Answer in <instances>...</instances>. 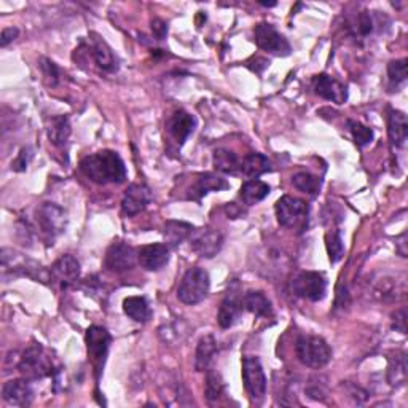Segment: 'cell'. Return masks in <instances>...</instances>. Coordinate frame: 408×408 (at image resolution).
I'll list each match as a JSON object with an SVG mask.
<instances>
[{"instance_id":"cell-21","label":"cell","mask_w":408,"mask_h":408,"mask_svg":"<svg viewBox=\"0 0 408 408\" xmlns=\"http://www.w3.org/2000/svg\"><path fill=\"white\" fill-rule=\"evenodd\" d=\"M387 133L389 139L394 147L402 148L405 147V142L408 139V122L407 115L400 110H389V120H387Z\"/></svg>"},{"instance_id":"cell-29","label":"cell","mask_w":408,"mask_h":408,"mask_svg":"<svg viewBox=\"0 0 408 408\" xmlns=\"http://www.w3.org/2000/svg\"><path fill=\"white\" fill-rule=\"evenodd\" d=\"M269 193V185L259 179H250L241 187V198L247 206H254L265 199Z\"/></svg>"},{"instance_id":"cell-25","label":"cell","mask_w":408,"mask_h":408,"mask_svg":"<svg viewBox=\"0 0 408 408\" xmlns=\"http://www.w3.org/2000/svg\"><path fill=\"white\" fill-rule=\"evenodd\" d=\"M123 311L134 322L146 324L152 317V311L144 297H128L123 300Z\"/></svg>"},{"instance_id":"cell-6","label":"cell","mask_w":408,"mask_h":408,"mask_svg":"<svg viewBox=\"0 0 408 408\" xmlns=\"http://www.w3.org/2000/svg\"><path fill=\"white\" fill-rule=\"evenodd\" d=\"M276 217L286 228L303 227L308 218V206L305 201L293 197H282L276 203Z\"/></svg>"},{"instance_id":"cell-19","label":"cell","mask_w":408,"mask_h":408,"mask_svg":"<svg viewBox=\"0 0 408 408\" xmlns=\"http://www.w3.org/2000/svg\"><path fill=\"white\" fill-rule=\"evenodd\" d=\"M194 128H197V120H194V117L185 110L174 112L173 117L169 118L168 122L169 134H171L180 146L193 134Z\"/></svg>"},{"instance_id":"cell-28","label":"cell","mask_w":408,"mask_h":408,"mask_svg":"<svg viewBox=\"0 0 408 408\" xmlns=\"http://www.w3.org/2000/svg\"><path fill=\"white\" fill-rule=\"evenodd\" d=\"M272 169V163L262 153H250L241 161V173L250 179L260 177Z\"/></svg>"},{"instance_id":"cell-7","label":"cell","mask_w":408,"mask_h":408,"mask_svg":"<svg viewBox=\"0 0 408 408\" xmlns=\"http://www.w3.org/2000/svg\"><path fill=\"white\" fill-rule=\"evenodd\" d=\"M292 288L301 298L319 301L327 292V279L319 272H301L293 278Z\"/></svg>"},{"instance_id":"cell-2","label":"cell","mask_w":408,"mask_h":408,"mask_svg":"<svg viewBox=\"0 0 408 408\" xmlns=\"http://www.w3.org/2000/svg\"><path fill=\"white\" fill-rule=\"evenodd\" d=\"M18 370L29 381L47 378V376H52L54 372H58V370H54L52 354H48L40 343H35L24 351L20 363H18Z\"/></svg>"},{"instance_id":"cell-30","label":"cell","mask_w":408,"mask_h":408,"mask_svg":"<svg viewBox=\"0 0 408 408\" xmlns=\"http://www.w3.org/2000/svg\"><path fill=\"white\" fill-rule=\"evenodd\" d=\"M407 356L402 351H395V353L389 357V367H387V380L391 386H402L407 381Z\"/></svg>"},{"instance_id":"cell-3","label":"cell","mask_w":408,"mask_h":408,"mask_svg":"<svg viewBox=\"0 0 408 408\" xmlns=\"http://www.w3.org/2000/svg\"><path fill=\"white\" fill-rule=\"evenodd\" d=\"M298 361L310 368H322L332 359V349L327 342L316 335H303L295 344Z\"/></svg>"},{"instance_id":"cell-32","label":"cell","mask_w":408,"mask_h":408,"mask_svg":"<svg viewBox=\"0 0 408 408\" xmlns=\"http://www.w3.org/2000/svg\"><path fill=\"white\" fill-rule=\"evenodd\" d=\"M292 184L297 190L303 192L306 194H311V197H316L321 190V179L316 177L310 173H298L292 177Z\"/></svg>"},{"instance_id":"cell-9","label":"cell","mask_w":408,"mask_h":408,"mask_svg":"<svg viewBox=\"0 0 408 408\" xmlns=\"http://www.w3.org/2000/svg\"><path fill=\"white\" fill-rule=\"evenodd\" d=\"M255 43L259 45L260 49L278 56H287L291 54V43L282 34L274 29V26L268 23L257 24L254 29Z\"/></svg>"},{"instance_id":"cell-38","label":"cell","mask_w":408,"mask_h":408,"mask_svg":"<svg viewBox=\"0 0 408 408\" xmlns=\"http://www.w3.org/2000/svg\"><path fill=\"white\" fill-rule=\"evenodd\" d=\"M373 20L368 11H362L359 15V21H357V29H359L361 35H370L373 33Z\"/></svg>"},{"instance_id":"cell-20","label":"cell","mask_w":408,"mask_h":408,"mask_svg":"<svg viewBox=\"0 0 408 408\" xmlns=\"http://www.w3.org/2000/svg\"><path fill=\"white\" fill-rule=\"evenodd\" d=\"M90 52L96 66L104 72H115L118 71V58L112 52V48L103 39H94L91 42Z\"/></svg>"},{"instance_id":"cell-23","label":"cell","mask_w":408,"mask_h":408,"mask_svg":"<svg viewBox=\"0 0 408 408\" xmlns=\"http://www.w3.org/2000/svg\"><path fill=\"white\" fill-rule=\"evenodd\" d=\"M47 134L49 142L56 147H64L71 136V122L66 115L52 117L47 123Z\"/></svg>"},{"instance_id":"cell-1","label":"cell","mask_w":408,"mask_h":408,"mask_svg":"<svg viewBox=\"0 0 408 408\" xmlns=\"http://www.w3.org/2000/svg\"><path fill=\"white\" fill-rule=\"evenodd\" d=\"M80 169L94 184H123L128 177L127 166L122 156L114 150H100V152L85 156L80 163Z\"/></svg>"},{"instance_id":"cell-22","label":"cell","mask_w":408,"mask_h":408,"mask_svg":"<svg viewBox=\"0 0 408 408\" xmlns=\"http://www.w3.org/2000/svg\"><path fill=\"white\" fill-rule=\"evenodd\" d=\"M244 310L252 313L257 317H269L273 316L272 301L267 298V295L259 291H249L243 295Z\"/></svg>"},{"instance_id":"cell-40","label":"cell","mask_w":408,"mask_h":408,"mask_svg":"<svg viewBox=\"0 0 408 408\" xmlns=\"http://www.w3.org/2000/svg\"><path fill=\"white\" fill-rule=\"evenodd\" d=\"M152 30H153V35L156 37V39L163 40L168 35V24L161 20H153L152 21Z\"/></svg>"},{"instance_id":"cell-8","label":"cell","mask_w":408,"mask_h":408,"mask_svg":"<svg viewBox=\"0 0 408 408\" xmlns=\"http://www.w3.org/2000/svg\"><path fill=\"white\" fill-rule=\"evenodd\" d=\"M243 383L252 400H262L267 394V376L257 357L247 356L243 359Z\"/></svg>"},{"instance_id":"cell-27","label":"cell","mask_w":408,"mask_h":408,"mask_svg":"<svg viewBox=\"0 0 408 408\" xmlns=\"http://www.w3.org/2000/svg\"><path fill=\"white\" fill-rule=\"evenodd\" d=\"M216 351H217V342L214 340V337L206 335L201 338L197 348V356H194V368H197L198 372L208 370Z\"/></svg>"},{"instance_id":"cell-10","label":"cell","mask_w":408,"mask_h":408,"mask_svg":"<svg viewBox=\"0 0 408 408\" xmlns=\"http://www.w3.org/2000/svg\"><path fill=\"white\" fill-rule=\"evenodd\" d=\"M37 223H39L42 233L53 240L66 228V212L53 203H43L37 209Z\"/></svg>"},{"instance_id":"cell-17","label":"cell","mask_w":408,"mask_h":408,"mask_svg":"<svg viewBox=\"0 0 408 408\" xmlns=\"http://www.w3.org/2000/svg\"><path fill=\"white\" fill-rule=\"evenodd\" d=\"M137 262L147 272H160L169 262V247L166 244H148L137 250Z\"/></svg>"},{"instance_id":"cell-18","label":"cell","mask_w":408,"mask_h":408,"mask_svg":"<svg viewBox=\"0 0 408 408\" xmlns=\"http://www.w3.org/2000/svg\"><path fill=\"white\" fill-rule=\"evenodd\" d=\"M243 297L238 295V292H233L230 288V292L225 295L223 301L221 303V310H218L217 321L222 329H230L238 322V319L243 315Z\"/></svg>"},{"instance_id":"cell-15","label":"cell","mask_w":408,"mask_h":408,"mask_svg":"<svg viewBox=\"0 0 408 408\" xmlns=\"http://www.w3.org/2000/svg\"><path fill=\"white\" fill-rule=\"evenodd\" d=\"M2 397L8 405L29 407L33 404L34 391L28 378L10 380L2 387Z\"/></svg>"},{"instance_id":"cell-41","label":"cell","mask_w":408,"mask_h":408,"mask_svg":"<svg viewBox=\"0 0 408 408\" xmlns=\"http://www.w3.org/2000/svg\"><path fill=\"white\" fill-rule=\"evenodd\" d=\"M394 327L395 330H399L402 332V334H407V313L405 310H399V311H395V315H394Z\"/></svg>"},{"instance_id":"cell-36","label":"cell","mask_w":408,"mask_h":408,"mask_svg":"<svg viewBox=\"0 0 408 408\" xmlns=\"http://www.w3.org/2000/svg\"><path fill=\"white\" fill-rule=\"evenodd\" d=\"M327 250H329V257L332 263H337L343 257L344 244L342 240L340 230H335L327 235Z\"/></svg>"},{"instance_id":"cell-42","label":"cell","mask_w":408,"mask_h":408,"mask_svg":"<svg viewBox=\"0 0 408 408\" xmlns=\"http://www.w3.org/2000/svg\"><path fill=\"white\" fill-rule=\"evenodd\" d=\"M28 150L23 148L21 153L18 158L15 160V163H11V169H15V171H26L28 168Z\"/></svg>"},{"instance_id":"cell-37","label":"cell","mask_w":408,"mask_h":408,"mask_svg":"<svg viewBox=\"0 0 408 408\" xmlns=\"http://www.w3.org/2000/svg\"><path fill=\"white\" fill-rule=\"evenodd\" d=\"M40 69H42V72H43V77H45L47 81H48V85H52V86H56V85H58V81H59V75H61V74H59L58 66H56L53 61H49V59H42Z\"/></svg>"},{"instance_id":"cell-26","label":"cell","mask_w":408,"mask_h":408,"mask_svg":"<svg viewBox=\"0 0 408 408\" xmlns=\"http://www.w3.org/2000/svg\"><path fill=\"white\" fill-rule=\"evenodd\" d=\"M194 227L187 222H180V221H168L165 225V240H166V246L169 247H177L180 243H184L185 240L190 238L193 233Z\"/></svg>"},{"instance_id":"cell-14","label":"cell","mask_w":408,"mask_h":408,"mask_svg":"<svg viewBox=\"0 0 408 408\" xmlns=\"http://www.w3.org/2000/svg\"><path fill=\"white\" fill-rule=\"evenodd\" d=\"M80 274V263L74 255H62L61 259L53 263L49 268V281L58 284L61 288H66L77 281Z\"/></svg>"},{"instance_id":"cell-12","label":"cell","mask_w":408,"mask_h":408,"mask_svg":"<svg viewBox=\"0 0 408 408\" xmlns=\"http://www.w3.org/2000/svg\"><path fill=\"white\" fill-rule=\"evenodd\" d=\"M188 240H190V246L194 252L199 257H206V259H212V257L217 255L223 244L222 235L211 228L193 230V233Z\"/></svg>"},{"instance_id":"cell-11","label":"cell","mask_w":408,"mask_h":408,"mask_svg":"<svg viewBox=\"0 0 408 408\" xmlns=\"http://www.w3.org/2000/svg\"><path fill=\"white\" fill-rule=\"evenodd\" d=\"M136 263H139L137 262V250L127 243H114L105 254V267L110 272H128L136 267Z\"/></svg>"},{"instance_id":"cell-4","label":"cell","mask_w":408,"mask_h":408,"mask_svg":"<svg viewBox=\"0 0 408 408\" xmlns=\"http://www.w3.org/2000/svg\"><path fill=\"white\" fill-rule=\"evenodd\" d=\"M209 287L211 279L208 272L199 267L190 268L180 281L177 288V298L185 305H198L208 297Z\"/></svg>"},{"instance_id":"cell-33","label":"cell","mask_w":408,"mask_h":408,"mask_svg":"<svg viewBox=\"0 0 408 408\" xmlns=\"http://www.w3.org/2000/svg\"><path fill=\"white\" fill-rule=\"evenodd\" d=\"M223 389L225 386L222 376L214 372V370H209L208 375H206V389H204L206 399L209 402L217 400L223 394Z\"/></svg>"},{"instance_id":"cell-5","label":"cell","mask_w":408,"mask_h":408,"mask_svg":"<svg viewBox=\"0 0 408 408\" xmlns=\"http://www.w3.org/2000/svg\"><path fill=\"white\" fill-rule=\"evenodd\" d=\"M85 342H86L88 357H90V361L93 363L94 373H96V380H99V375L104 368L105 357H107V353H109L112 337L107 332V329L100 327V325H91V327L86 330Z\"/></svg>"},{"instance_id":"cell-34","label":"cell","mask_w":408,"mask_h":408,"mask_svg":"<svg viewBox=\"0 0 408 408\" xmlns=\"http://www.w3.org/2000/svg\"><path fill=\"white\" fill-rule=\"evenodd\" d=\"M348 127L351 134H353V139L359 147H366L368 144H372L373 141V131L370 129L366 124H362L359 122H354V120H349L348 122Z\"/></svg>"},{"instance_id":"cell-35","label":"cell","mask_w":408,"mask_h":408,"mask_svg":"<svg viewBox=\"0 0 408 408\" xmlns=\"http://www.w3.org/2000/svg\"><path fill=\"white\" fill-rule=\"evenodd\" d=\"M389 85L392 88L400 86L407 80V59L391 61L387 66Z\"/></svg>"},{"instance_id":"cell-13","label":"cell","mask_w":408,"mask_h":408,"mask_svg":"<svg viewBox=\"0 0 408 408\" xmlns=\"http://www.w3.org/2000/svg\"><path fill=\"white\" fill-rule=\"evenodd\" d=\"M152 203V192L144 184H131L122 199V211L124 216L133 217L139 214Z\"/></svg>"},{"instance_id":"cell-43","label":"cell","mask_w":408,"mask_h":408,"mask_svg":"<svg viewBox=\"0 0 408 408\" xmlns=\"http://www.w3.org/2000/svg\"><path fill=\"white\" fill-rule=\"evenodd\" d=\"M262 5H263V7H274V5H276V2H269V4H262Z\"/></svg>"},{"instance_id":"cell-31","label":"cell","mask_w":408,"mask_h":408,"mask_svg":"<svg viewBox=\"0 0 408 408\" xmlns=\"http://www.w3.org/2000/svg\"><path fill=\"white\" fill-rule=\"evenodd\" d=\"M212 161H214V168L217 171H221L223 174H238L241 173V161L238 160L236 153L231 152L227 148H217L212 156Z\"/></svg>"},{"instance_id":"cell-39","label":"cell","mask_w":408,"mask_h":408,"mask_svg":"<svg viewBox=\"0 0 408 408\" xmlns=\"http://www.w3.org/2000/svg\"><path fill=\"white\" fill-rule=\"evenodd\" d=\"M20 35V30L16 28H7L2 30V35H0V47H7L10 42H13L16 37Z\"/></svg>"},{"instance_id":"cell-24","label":"cell","mask_w":408,"mask_h":408,"mask_svg":"<svg viewBox=\"0 0 408 408\" xmlns=\"http://www.w3.org/2000/svg\"><path fill=\"white\" fill-rule=\"evenodd\" d=\"M228 187H230L228 182L222 177H218V175H216V174H209V173L201 174L199 177L197 179V184H194L193 193L190 194V198L199 199V198H203L204 194H208L209 192H221Z\"/></svg>"},{"instance_id":"cell-16","label":"cell","mask_w":408,"mask_h":408,"mask_svg":"<svg viewBox=\"0 0 408 408\" xmlns=\"http://www.w3.org/2000/svg\"><path fill=\"white\" fill-rule=\"evenodd\" d=\"M313 88H315L317 96L327 99L330 103L343 104L348 99L346 86L327 74L316 75L315 80H313Z\"/></svg>"}]
</instances>
